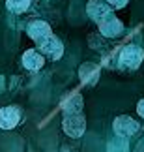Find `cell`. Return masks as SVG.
Segmentation results:
<instances>
[{
	"mask_svg": "<svg viewBox=\"0 0 144 152\" xmlns=\"http://www.w3.org/2000/svg\"><path fill=\"white\" fill-rule=\"evenodd\" d=\"M8 10L13 11V13H22V11L28 10L30 6V0H8Z\"/></svg>",
	"mask_w": 144,
	"mask_h": 152,
	"instance_id": "11",
	"label": "cell"
},
{
	"mask_svg": "<svg viewBox=\"0 0 144 152\" xmlns=\"http://www.w3.org/2000/svg\"><path fill=\"white\" fill-rule=\"evenodd\" d=\"M144 58V53L140 47H137V45H125V47L122 49V53H120V68L122 69H137L140 66Z\"/></svg>",
	"mask_w": 144,
	"mask_h": 152,
	"instance_id": "2",
	"label": "cell"
},
{
	"mask_svg": "<svg viewBox=\"0 0 144 152\" xmlns=\"http://www.w3.org/2000/svg\"><path fill=\"white\" fill-rule=\"evenodd\" d=\"M122 30H124V25H122V21H120L116 15H111L109 19H105L99 25V32L105 38H116V36L122 34Z\"/></svg>",
	"mask_w": 144,
	"mask_h": 152,
	"instance_id": "7",
	"label": "cell"
},
{
	"mask_svg": "<svg viewBox=\"0 0 144 152\" xmlns=\"http://www.w3.org/2000/svg\"><path fill=\"white\" fill-rule=\"evenodd\" d=\"M82 107V100H80V96H73L69 102L66 105V111H80Z\"/></svg>",
	"mask_w": 144,
	"mask_h": 152,
	"instance_id": "12",
	"label": "cell"
},
{
	"mask_svg": "<svg viewBox=\"0 0 144 152\" xmlns=\"http://www.w3.org/2000/svg\"><path fill=\"white\" fill-rule=\"evenodd\" d=\"M86 11H88L90 19H94L97 25H101L105 19H109L111 15H114L112 10L109 8L103 0H90V2L86 4Z\"/></svg>",
	"mask_w": 144,
	"mask_h": 152,
	"instance_id": "3",
	"label": "cell"
},
{
	"mask_svg": "<svg viewBox=\"0 0 144 152\" xmlns=\"http://www.w3.org/2000/svg\"><path fill=\"white\" fill-rule=\"evenodd\" d=\"M99 77V69H97L96 64H84L80 68V79L88 81V83H94V81Z\"/></svg>",
	"mask_w": 144,
	"mask_h": 152,
	"instance_id": "10",
	"label": "cell"
},
{
	"mask_svg": "<svg viewBox=\"0 0 144 152\" xmlns=\"http://www.w3.org/2000/svg\"><path fill=\"white\" fill-rule=\"evenodd\" d=\"M51 34H53L51 32V26L45 21H32L30 25H28V36L38 43H41L45 38L51 36Z\"/></svg>",
	"mask_w": 144,
	"mask_h": 152,
	"instance_id": "8",
	"label": "cell"
},
{
	"mask_svg": "<svg viewBox=\"0 0 144 152\" xmlns=\"http://www.w3.org/2000/svg\"><path fill=\"white\" fill-rule=\"evenodd\" d=\"M38 47L43 55H47L49 58H53V60H58V58L64 55V45H62V42L56 36H53V34H51L49 38H45L41 43H38Z\"/></svg>",
	"mask_w": 144,
	"mask_h": 152,
	"instance_id": "4",
	"label": "cell"
},
{
	"mask_svg": "<svg viewBox=\"0 0 144 152\" xmlns=\"http://www.w3.org/2000/svg\"><path fill=\"white\" fill-rule=\"evenodd\" d=\"M114 132L118 133L120 137H131L133 133L139 132V122L133 120L131 116L127 115H120L116 116V120H114Z\"/></svg>",
	"mask_w": 144,
	"mask_h": 152,
	"instance_id": "5",
	"label": "cell"
},
{
	"mask_svg": "<svg viewBox=\"0 0 144 152\" xmlns=\"http://www.w3.org/2000/svg\"><path fill=\"white\" fill-rule=\"evenodd\" d=\"M62 130L66 135H69L73 139L80 137L86 130V120L80 115V111H66V116L62 120Z\"/></svg>",
	"mask_w": 144,
	"mask_h": 152,
	"instance_id": "1",
	"label": "cell"
},
{
	"mask_svg": "<svg viewBox=\"0 0 144 152\" xmlns=\"http://www.w3.org/2000/svg\"><path fill=\"white\" fill-rule=\"evenodd\" d=\"M107 4L112 6V8H124L127 4V0H107Z\"/></svg>",
	"mask_w": 144,
	"mask_h": 152,
	"instance_id": "13",
	"label": "cell"
},
{
	"mask_svg": "<svg viewBox=\"0 0 144 152\" xmlns=\"http://www.w3.org/2000/svg\"><path fill=\"white\" fill-rule=\"evenodd\" d=\"M137 113H139L140 116H144V100H140L139 105H137Z\"/></svg>",
	"mask_w": 144,
	"mask_h": 152,
	"instance_id": "14",
	"label": "cell"
},
{
	"mask_svg": "<svg viewBox=\"0 0 144 152\" xmlns=\"http://www.w3.org/2000/svg\"><path fill=\"white\" fill-rule=\"evenodd\" d=\"M21 120V111L15 105H8V107L0 109V128L2 130H13Z\"/></svg>",
	"mask_w": 144,
	"mask_h": 152,
	"instance_id": "6",
	"label": "cell"
},
{
	"mask_svg": "<svg viewBox=\"0 0 144 152\" xmlns=\"http://www.w3.org/2000/svg\"><path fill=\"white\" fill-rule=\"evenodd\" d=\"M43 64H45V58L41 55V51H38V49H28L25 55H22V66L26 69H30V72L39 69Z\"/></svg>",
	"mask_w": 144,
	"mask_h": 152,
	"instance_id": "9",
	"label": "cell"
}]
</instances>
